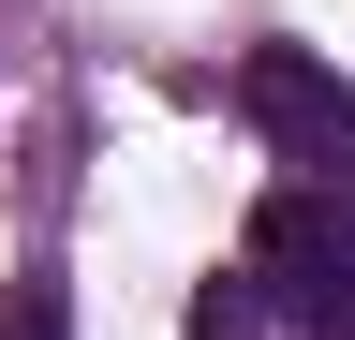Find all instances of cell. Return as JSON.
I'll return each mask as SVG.
<instances>
[{"mask_svg":"<svg viewBox=\"0 0 355 340\" xmlns=\"http://www.w3.org/2000/svg\"><path fill=\"white\" fill-rule=\"evenodd\" d=\"M237 118L266 134L282 193H340V178H355V89H340L311 45H252V60H237Z\"/></svg>","mask_w":355,"mask_h":340,"instance_id":"obj_2","label":"cell"},{"mask_svg":"<svg viewBox=\"0 0 355 340\" xmlns=\"http://www.w3.org/2000/svg\"><path fill=\"white\" fill-rule=\"evenodd\" d=\"M0 340H74V296H60V267H15V296H0Z\"/></svg>","mask_w":355,"mask_h":340,"instance_id":"obj_3","label":"cell"},{"mask_svg":"<svg viewBox=\"0 0 355 340\" xmlns=\"http://www.w3.org/2000/svg\"><path fill=\"white\" fill-rule=\"evenodd\" d=\"M178 340H266V296L222 267V281H193V325H178Z\"/></svg>","mask_w":355,"mask_h":340,"instance_id":"obj_4","label":"cell"},{"mask_svg":"<svg viewBox=\"0 0 355 340\" xmlns=\"http://www.w3.org/2000/svg\"><path fill=\"white\" fill-rule=\"evenodd\" d=\"M237 281L266 296V325L355 340V207H340V193H266L252 237H237Z\"/></svg>","mask_w":355,"mask_h":340,"instance_id":"obj_1","label":"cell"}]
</instances>
